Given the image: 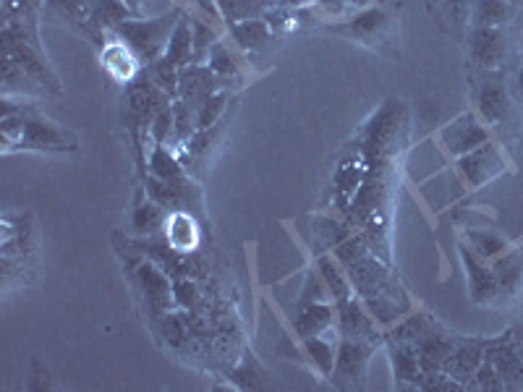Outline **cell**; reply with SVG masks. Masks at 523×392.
Segmentation results:
<instances>
[{"label": "cell", "mask_w": 523, "mask_h": 392, "mask_svg": "<svg viewBox=\"0 0 523 392\" xmlns=\"http://www.w3.org/2000/svg\"><path fill=\"white\" fill-rule=\"evenodd\" d=\"M340 330L346 338H367L369 332H372V322L364 311L356 306V301H343L340 304Z\"/></svg>", "instance_id": "cell-22"}, {"label": "cell", "mask_w": 523, "mask_h": 392, "mask_svg": "<svg viewBox=\"0 0 523 392\" xmlns=\"http://www.w3.org/2000/svg\"><path fill=\"white\" fill-rule=\"evenodd\" d=\"M510 16V0H476L474 24L476 27H500Z\"/></svg>", "instance_id": "cell-24"}, {"label": "cell", "mask_w": 523, "mask_h": 392, "mask_svg": "<svg viewBox=\"0 0 523 392\" xmlns=\"http://www.w3.org/2000/svg\"><path fill=\"white\" fill-rule=\"evenodd\" d=\"M461 257L463 264H466V272H469V291L474 304H492L495 298H500L495 272L490 267H484L482 259L474 257V249L461 246Z\"/></svg>", "instance_id": "cell-7"}, {"label": "cell", "mask_w": 523, "mask_h": 392, "mask_svg": "<svg viewBox=\"0 0 523 392\" xmlns=\"http://www.w3.org/2000/svg\"><path fill=\"white\" fill-rule=\"evenodd\" d=\"M474 379H476V385L482 387V390H505L503 379H500V374H497V369H495V364H492L490 356H487V359L482 361V366L476 369Z\"/></svg>", "instance_id": "cell-33"}, {"label": "cell", "mask_w": 523, "mask_h": 392, "mask_svg": "<svg viewBox=\"0 0 523 392\" xmlns=\"http://www.w3.org/2000/svg\"><path fill=\"white\" fill-rule=\"evenodd\" d=\"M495 364L497 374L503 379V385L508 390H521L523 387V356L510 343L492 345V351L487 353Z\"/></svg>", "instance_id": "cell-12"}, {"label": "cell", "mask_w": 523, "mask_h": 392, "mask_svg": "<svg viewBox=\"0 0 523 392\" xmlns=\"http://www.w3.org/2000/svg\"><path fill=\"white\" fill-rule=\"evenodd\" d=\"M479 110H482L484 121H503L505 115H508V95H505V89L497 82L484 84L482 92H479Z\"/></svg>", "instance_id": "cell-21"}, {"label": "cell", "mask_w": 523, "mask_h": 392, "mask_svg": "<svg viewBox=\"0 0 523 392\" xmlns=\"http://www.w3.org/2000/svg\"><path fill=\"white\" fill-rule=\"evenodd\" d=\"M165 236H168V244L181 254V251H189L191 246H197V225L191 220L189 212H173V215L165 220Z\"/></svg>", "instance_id": "cell-17"}, {"label": "cell", "mask_w": 523, "mask_h": 392, "mask_svg": "<svg viewBox=\"0 0 523 392\" xmlns=\"http://www.w3.org/2000/svg\"><path fill=\"white\" fill-rule=\"evenodd\" d=\"M150 170H152V176L163 178V181H178V178H184V173H181L178 163L168 155V149H165L163 144L155 147V152H152Z\"/></svg>", "instance_id": "cell-29"}, {"label": "cell", "mask_w": 523, "mask_h": 392, "mask_svg": "<svg viewBox=\"0 0 523 392\" xmlns=\"http://www.w3.org/2000/svg\"><path fill=\"white\" fill-rule=\"evenodd\" d=\"M102 63H105V68H108L110 74L116 76V79H123V82H134L136 68H139V58L134 55V50L121 40H118L116 45L105 48Z\"/></svg>", "instance_id": "cell-16"}, {"label": "cell", "mask_w": 523, "mask_h": 392, "mask_svg": "<svg viewBox=\"0 0 523 392\" xmlns=\"http://www.w3.org/2000/svg\"><path fill=\"white\" fill-rule=\"evenodd\" d=\"M210 68H212V74L218 76V79L233 74V58L225 53L223 45H215V48L210 50Z\"/></svg>", "instance_id": "cell-35"}, {"label": "cell", "mask_w": 523, "mask_h": 392, "mask_svg": "<svg viewBox=\"0 0 523 392\" xmlns=\"http://www.w3.org/2000/svg\"><path fill=\"white\" fill-rule=\"evenodd\" d=\"M123 3H126V6H129L131 11H134V16H136V14H139V6H142L144 0H123Z\"/></svg>", "instance_id": "cell-37"}, {"label": "cell", "mask_w": 523, "mask_h": 392, "mask_svg": "<svg viewBox=\"0 0 523 392\" xmlns=\"http://www.w3.org/2000/svg\"><path fill=\"white\" fill-rule=\"evenodd\" d=\"M170 97L165 95L163 89L152 82L150 76L144 74L142 79H134L129 82L126 89V100H123V118L129 123L131 134H147L152 129V121L157 118V113L163 108H168Z\"/></svg>", "instance_id": "cell-3"}, {"label": "cell", "mask_w": 523, "mask_h": 392, "mask_svg": "<svg viewBox=\"0 0 523 392\" xmlns=\"http://www.w3.org/2000/svg\"><path fill=\"white\" fill-rule=\"evenodd\" d=\"M225 100H228L225 95H212L210 100L204 102L202 108L197 110V126H199V129L207 131L212 123L218 121V115L225 110Z\"/></svg>", "instance_id": "cell-31"}, {"label": "cell", "mask_w": 523, "mask_h": 392, "mask_svg": "<svg viewBox=\"0 0 523 392\" xmlns=\"http://www.w3.org/2000/svg\"><path fill=\"white\" fill-rule=\"evenodd\" d=\"M165 207H160L157 202H144L142 207H136L134 210V220H131V225H134L136 233H142V236H152V233H157V230L163 228L165 225Z\"/></svg>", "instance_id": "cell-25"}, {"label": "cell", "mask_w": 523, "mask_h": 392, "mask_svg": "<svg viewBox=\"0 0 523 392\" xmlns=\"http://www.w3.org/2000/svg\"><path fill=\"white\" fill-rule=\"evenodd\" d=\"M484 359H487V353H484L482 343H456L450 359L442 366V372L448 374L450 379H456L458 385H463L466 379L474 377Z\"/></svg>", "instance_id": "cell-9"}, {"label": "cell", "mask_w": 523, "mask_h": 392, "mask_svg": "<svg viewBox=\"0 0 523 392\" xmlns=\"http://www.w3.org/2000/svg\"><path fill=\"white\" fill-rule=\"evenodd\" d=\"M3 95H45V89L34 82L32 76L24 74L11 58L3 55Z\"/></svg>", "instance_id": "cell-20"}, {"label": "cell", "mask_w": 523, "mask_h": 392, "mask_svg": "<svg viewBox=\"0 0 523 392\" xmlns=\"http://www.w3.org/2000/svg\"><path fill=\"white\" fill-rule=\"evenodd\" d=\"M309 351L314 353L312 359L317 361V366H320L322 372H330V369H333L335 359H333V351H330V345L314 338L312 343H309Z\"/></svg>", "instance_id": "cell-36"}, {"label": "cell", "mask_w": 523, "mask_h": 392, "mask_svg": "<svg viewBox=\"0 0 523 392\" xmlns=\"http://www.w3.org/2000/svg\"><path fill=\"white\" fill-rule=\"evenodd\" d=\"M395 374L401 379H416V382L422 379V359H419V351H416L414 345H398V351H395Z\"/></svg>", "instance_id": "cell-26"}, {"label": "cell", "mask_w": 523, "mask_h": 392, "mask_svg": "<svg viewBox=\"0 0 523 392\" xmlns=\"http://www.w3.org/2000/svg\"><path fill=\"white\" fill-rule=\"evenodd\" d=\"M24 217H19V228H14V217L3 220V288H11L16 275H24L34 259V230L21 228Z\"/></svg>", "instance_id": "cell-4"}, {"label": "cell", "mask_w": 523, "mask_h": 392, "mask_svg": "<svg viewBox=\"0 0 523 392\" xmlns=\"http://www.w3.org/2000/svg\"><path fill=\"white\" fill-rule=\"evenodd\" d=\"M500 165L503 163H500V157H497L492 144H482V147H476L474 152L461 157L463 176L469 178L471 186H482V183L490 181L497 170H500Z\"/></svg>", "instance_id": "cell-10"}, {"label": "cell", "mask_w": 523, "mask_h": 392, "mask_svg": "<svg viewBox=\"0 0 523 392\" xmlns=\"http://www.w3.org/2000/svg\"><path fill=\"white\" fill-rule=\"evenodd\" d=\"M129 19H134V11H131L123 0H95L92 16H89L87 34L113 32L118 24H123V21Z\"/></svg>", "instance_id": "cell-13"}, {"label": "cell", "mask_w": 523, "mask_h": 392, "mask_svg": "<svg viewBox=\"0 0 523 392\" xmlns=\"http://www.w3.org/2000/svg\"><path fill=\"white\" fill-rule=\"evenodd\" d=\"M165 58L176 68H186L194 61V34H191L189 21H178L173 34H170L168 50H165Z\"/></svg>", "instance_id": "cell-18"}, {"label": "cell", "mask_w": 523, "mask_h": 392, "mask_svg": "<svg viewBox=\"0 0 523 392\" xmlns=\"http://www.w3.org/2000/svg\"><path fill=\"white\" fill-rule=\"evenodd\" d=\"M471 58L482 68H497L505 61V34L500 27H476L471 34Z\"/></svg>", "instance_id": "cell-8"}, {"label": "cell", "mask_w": 523, "mask_h": 392, "mask_svg": "<svg viewBox=\"0 0 523 392\" xmlns=\"http://www.w3.org/2000/svg\"><path fill=\"white\" fill-rule=\"evenodd\" d=\"M445 144H448L453 155H469L476 147L487 144V131L471 115H463L461 121H456L445 131Z\"/></svg>", "instance_id": "cell-11"}, {"label": "cell", "mask_w": 523, "mask_h": 392, "mask_svg": "<svg viewBox=\"0 0 523 392\" xmlns=\"http://www.w3.org/2000/svg\"><path fill=\"white\" fill-rule=\"evenodd\" d=\"M191 34H194V63H204V58H210V50L218 45V37L202 21L191 24Z\"/></svg>", "instance_id": "cell-30"}, {"label": "cell", "mask_w": 523, "mask_h": 392, "mask_svg": "<svg viewBox=\"0 0 523 392\" xmlns=\"http://www.w3.org/2000/svg\"><path fill=\"white\" fill-rule=\"evenodd\" d=\"M330 319H333V314H330L327 306H309L304 314H299L296 327H299L301 335L312 338V335H317V332H322L327 325H330Z\"/></svg>", "instance_id": "cell-28"}, {"label": "cell", "mask_w": 523, "mask_h": 392, "mask_svg": "<svg viewBox=\"0 0 523 392\" xmlns=\"http://www.w3.org/2000/svg\"><path fill=\"white\" fill-rule=\"evenodd\" d=\"M181 21V14L178 11H170V14L157 16V19H129L118 24L113 29L118 40L126 42L134 55L139 58V63L144 66H152L165 55L170 42V34L176 29V24Z\"/></svg>", "instance_id": "cell-2"}, {"label": "cell", "mask_w": 523, "mask_h": 392, "mask_svg": "<svg viewBox=\"0 0 523 392\" xmlns=\"http://www.w3.org/2000/svg\"><path fill=\"white\" fill-rule=\"evenodd\" d=\"M521 332H523V327H521ZM518 338H523V335H518Z\"/></svg>", "instance_id": "cell-39"}, {"label": "cell", "mask_w": 523, "mask_h": 392, "mask_svg": "<svg viewBox=\"0 0 523 392\" xmlns=\"http://www.w3.org/2000/svg\"><path fill=\"white\" fill-rule=\"evenodd\" d=\"M369 359V348L361 340L346 338L340 345L338 356V377L340 379H359L364 377V366Z\"/></svg>", "instance_id": "cell-15"}, {"label": "cell", "mask_w": 523, "mask_h": 392, "mask_svg": "<svg viewBox=\"0 0 523 392\" xmlns=\"http://www.w3.org/2000/svg\"><path fill=\"white\" fill-rule=\"evenodd\" d=\"M92 6H95V0H45L48 14L58 16V19L68 21V24H79L84 32L89 29Z\"/></svg>", "instance_id": "cell-19"}, {"label": "cell", "mask_w": 523, "mask_h": 392, "mask_svg": "<svg viewBox=\"0 0 523 392\" xmlns=\"http://www.w3.org/2000/svg\"><path fill=\"white\" fill-rule=\"evenodd\" d=\"M215 84L218 76L212 74L210 66H186L178 71V95L189 108L199 110L204 102L215 95Z\"/></svg>", "instance_id": "cell-5"}, {"label": "cell", "mask_w": 523, "mask_h": 392, "mask_svg": "<svg viewBox=\"0 0 523 392\" xmlns=\"http://www.w3.org/2000/svg\"><path fill=\"white\" fill-rule=\"evenodd\" d=\"M518 79H521V92H523V68H521V76H518Z\"/></svg>", "instance_id": "cell-38"}, {"label": "cell", "mask_w": 523, "mask_h": 392, "mask_svg": "<svg viewBox=\"0 0 523 392\" xmlns=\"http://www.w3.org/2000/svg\"><path fill=\"white\" fill-rule=\"evenodd\" d=\"M471 241H474V246H476V254L484 259L495 257V254H505L503 238L487 236V233H482V236H479V233H471Z\"/></svg>", "instance_id": "cell-34"}, {"label": "cell", "mask_w": 523, "mask_h": 392, "mask_svg": "<svg viewBox=\"0 0 523 392\" xmlns=\"http://www.w3.org/2000/svg\"><path fill=\"white\" fill-rule=\"evenodd\" d=\"M233 37H236V42H241V48L259 50L270 42V27H267L265 21L246 19L233 27Z\"/></svg>", "instance_id": "cell-23"}, {"label": "cell", "mask_w": 523, "mask_h": 392, "mask_svg": "<svg viewBox=\"0 0 523 392\" xmlns=\"http://www.w3.org/2000/svg\"><path fill=\"white\" fill-rule=\"evenodd\" d=\"M173 105H168V108H163L160 113H157V118L152 121V139H155V147H160V144H165V139H168L170 134H173Z\"/></svg>", "instance_id": "cell-32"}, {"label": "cell", "mask_w": 523, "mask_h": 392, "mask_svg": "<svg viewBox=\"0 0 523 392\" xmlns=\"http://www.w3.org/2000/svg\"><path fill=\"white\" fill-rule=\"evenodd\" d=\"M385 27H388V16L382 14V11H367V14L356 16L346 32L359 37V40H374Z\"/></svg>", "instance_id": "cell-27"}, {"label": "cell", "mask_w": 523, "mask_h": 392, "mask_svg": "<svg viewBox=\"0 0 523 392\" xmlns=\"http://www.w3.org/2000/svg\"><path fill=\"white\" fill-rule=\"evenodd\" d=\"M495 280L500 296L513 298L523 285V257L518 251H508L503 254V259L495 264Z\"/></svg>", "instance_id": "cell-14"}, {"label": "cell", "mask_w": 523, "mask_h": 392, "mask_svg": "<svg viewBox=\"0 0 523 392\" xmlns=\"http://www.w3.org/2000/svg\"><path fill=\"white\" fill-rule=\"evenodd\" d=\"M3 152H76L79 139L34 110L19 108L0 121Z\"/></svg>", "instance_id": "cell-1"}, {"label": "cell", "mask_w": 523, "mask_h": 392, "mask_svg": "<svg viewBox=\"0 0 523 392\" xmlns=\"http://www.w3.org/2000/svg\"><path fill=\"white\" fill-rule=\"evenodd\" d=\"M136 278L142 285L144 296H147V306L155 317L165 314V309L170 306V298H173V288H170V280L165 278V270L155 267L152 262H142L136 267Z\"/></svg>", "instance_id": "cell-6"}]
</instances>
